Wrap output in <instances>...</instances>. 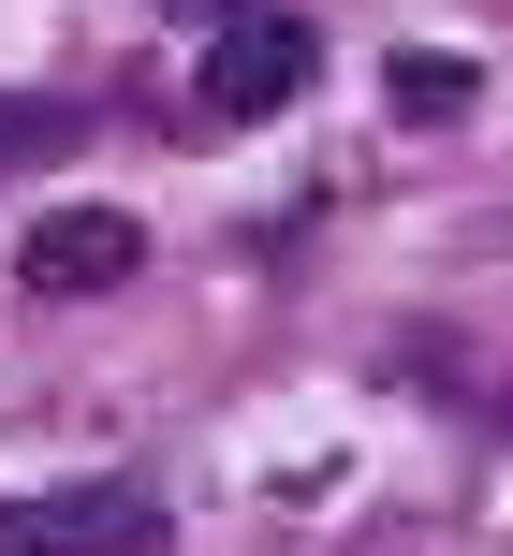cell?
Listing matches in <instances>:
<instances>
[{
  "mask_svg": "<svg viewBox=\"0 0 513 556\" xmlns=\"http://www.w3.org/2000/svg\"><path fill=\"white\" fill-rule=\"evenodd\" d=\"M0 556H162V498L147 483H59V498L0 513Z\"/></svg>",
  "mask_w": 513,
  "mask_h": 556,
  "instance_id": "6da1fadb",
  "label": "cell"
},
{
  "mask_svg": "<svg viewBox=\"0 0 513 556\" xmlns=\"http://www.w3.org/2000/svg\"><path fill=\"white\" fill-rule=\"evenodd\" d=\"M309 15H293V0H250V15L221 29V45H205V117H279L293 88H309Z\"/></svg>",
  "mask_w": 513,
  "mask_h": 556,
  "instance_id": "7a4b0ae2",
  "label": "cell"
},
{
  "mask_svg": "<svg viewBox=\"0 0 513 556\" xmlns=\"http://www.w3.org/2000/svg\"><path fill=\"white\" fill-rule=\"evenodd\" d=\"M133 264H147L133 205H59V220H29V293H117Z\"/></svg>",
  "mask_w": 513,
  "mask_h": 556,
  "instance_id": "3957f363",
  "label": "cell"
},
{
  "mask_svg": "<svg viewBox=\"0 0 513 556\" xmlns=\"http://www.w3.org/2000/svg\"><path fill=\"white\" fill-rule=\"evenodd\" d=\"M88 117L74 103H0V176H15V147H74Z\"/></svg>",
  "mask_w": 513,
  "mask_h": 556,
  "instance_id": "277c9868",
  "label": "cell"
},
{
  "mask_svg": "<svg viewBox=\"0 0 513 556\" xmlns=\"http://www.w3.org/2000/svg\"><path fill=\"white\" fill-rule=\"evenodd\" d=\"M176 15H250V0H176Z\"/></svg>",
  "mask_w": 513,
  "mask_h": 556,
  "instance_id": "5b68a950",
  "label": "cell"
}]
</instances>
